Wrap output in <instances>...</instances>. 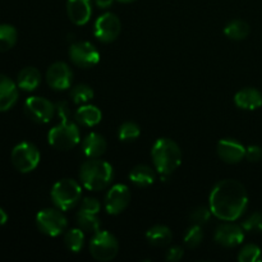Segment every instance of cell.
Returning a JSON list of instances; mask_svg holds the SVG:
<instances>
[{
	"label": "cell",
	"mask_w": 262,
	"mask_h": 262,
	"mask_svg": "<svg viewBox=\"0 0 262 262\" xmlns=\"http://www.w3.org/2000/svg\"><path fill=\"white\" fill-rule=\"evenodd\" d=\"M183 250H182L181 247H178V246H176V247H171L170 250L166 252V260L168 261H179L182 257H183Z\"/></svg>",
	"instance_id": "obj_36"
},
{
	"label": "cell",
	"mask_w": 262,
	"mask_h": 262,
	"mask_svg": "<svg viewBox=\"0 0 262 262\" xmlns=\"http://www.w3.org/2000/svg\"><path fill=\"white\" fill-rule=\"evenodd\" d=\"M130 201V191L125 184H115L105 197V210L110 215H118L127 209Z\"/></svg>",
	"instance_id": "obj_12"
},
{
	"label": "cell",
	"mask_w": 262,
	"mask_h": 262,
	"mask_svg": "<svg viewBox=\"0 0 262 262\" xmlns=\"http://www.w3.org/2000/svg\"><path fill=\"white\" fill-rule=\"evenodd\" d=\"M119 251V243L117 238L106 230H99L95 233L90 242V253L97 261H112Z\"/></svg>",
	"instance_id": "obj_6"
},
{
	"label": "cell",
	"mask_w": 262,
	"mask_h": 262,
	"mask_svg": "<svg viewBox=\"0 0 262 262\" xmlns=\"http://www.w3.org/2000/svg\"><path fill=\"white\" fill-rule=\"evenodd\" d=\"M7 220H8L7 212H5L4 210H3L2 207H0V225H4L5 223H7Z\"/></svg>",
	"instance_id": "obj_38"
},
{
	"label": "cell",
	"mask_w": 262,
	"mask_h": 262,
	"mask_svg": "<svg viewBox=\"0 0 262 262\" xmlns=\"http://www.w3.org/2000/svg\"><path fill=\"white\" fill-rule=\"evenodd\" d=\"M107 148L105 138L99 133H90L82 142V151L89 159H97L104 155Z\"/></svg>",
	"instance_id": "obj_19"
},
{
	"label": "cell",
	"mask_w": 262,
	"mask_h": 262,
	"mask_svg": "<svg viewBox=\"0 0 262 262\" xmlns=\"http://www.w3.org/2000/svg\"><path fill=\"white\" fill-rule=\"evenodd\" d=\"M18 100V86L9 77L0 74V113L9 110Z\"/></svg>",
	"instance_id": "obj_17"
},
{
	"label": "cell",
	"mask_w": 262,
	"mask_h": 262,
	"mask_svg": "<svg viewBox=\"0 0 262 262\" xmlns=\"http://www.w3.org/2000/svg\"><path fill=\"white\" fill-rule=\"evenodd\" d=\"M141 129L138 124L133 122H125L118 129V138L123 142H129V141H135L140 137Z\"/></svg>",
	"instance_id": "obj_29"
},
{
	"label": "cell",
	"mask_w": 262,
	"mask_h": 262,
	"mask_svg": "<svg viewBox=\"0 0 262 262\" xmlns=\"http://www.w3.org/2000/svg\"><path fill=\"white\" fill-rule=\"evenodd\" d=\"M250 26L242 19H234L228 23L224 28V33L228 38L234 41L245 40L250 35Z\"/></svg>",
	"instance_id": "obj_24"
},
{
	"label": "cell",
	"mask_w": 262,
	"mask_h": 262,
	"mask_svg": "<svg viewBox=\"0 0 262 262\" xmlns=\"http://www.w3.org/2000/svg\"><path fill=\"white\" fill-rule=\"evenodd\" d=\"M55 105L48 99L40 96H31L25 102V113L31 120L38 124H46L54 118Z\"/></svg>",
	"instance_id": "obj_9"
},
{
	"label": "cell",
	"mask_w": 262,
	"mask_h": 262,
	"mask_svg": "<svg viewBox=\"0 0 262 262\" xmlns=\"http://www.w3.org/2000/svg\"><path fill=\"white\" fill-rule=\"evenodd\" d=\"M36 224L40 232L49 237H58L66 230L67 217L60 210L45 209L41 210L36 216Z\"/></svg>",
	"instance_id": "obj_8"
},
{
	"label": "cell",
	"mask_w": 262,
	"mask_h": 262,
	"mask_svg": "<svg viewBox=\"0 0 262 262\" xmlns=\"http://www.w3.org/2000/svg\"><path fill=\"white\" fill-rule=\"evenodd\" d=\"M113 2H114V0H95V3H96L97 7L102 8V9H106V8H109L110 5L113 4Z\"/></svg>",
	"instance_id": "obj_37"
},
{
	"label": "cell",
	"mask_w": 262,
	"mask_h": 262,
	"mask_svg": "<svg viewBox=\"0 0 262 262\" xmlns=\"http://www.w3.org/2000/svg\"><path fill=\"white\" fill-rule=\"evenodd\" d=\"M71 99L77 105L89 104L94 99V90L87 84H78L71 90Z\"/></svg>",
	"instance_id": "obj_28"
},
{
	"label": "cell",
	"mask_w": 262,
	"mask_h": 262,
	"mask_svg": "<svg viewBox=\"0 0 262 262\" xmlns=\"http://www.w3.org/2000/svg\"><path fill=\"white\" fill-rule=\"evenodd\" d=\"M204 239V232L201 229V225L193 224L184 234V245L189 248H196L201 245Z\"/></svg>",
	"instance_id": "obj_31"
},
{
	"label": "cell",
	"mask_w": 262,
	"mask_h": 262,
	"mask_svg": "<svg viewBox=\"0 0 262 262\" xmlns=\"http://www.w3.org/2000/svg\"><path fill=\"white\" fill-rule=\"evenodd\" d=\"M262 258L261 248L256 245H246L238 253L239 262H258Z\"/></svg>",
	"instance_id": "obj_30"
},
{
	"label": "cell",
	"mask_w": 262,
	"mask_h": 262,
	"mask_svg": "<svg viewBox=\"0 0 262 262\" xmlns=\"http://www.w3.org/2000/svg\"><path fill=\"white\" fill-rule=\"evenodd\" d=\"M67 13L72 23L77 26H84L89 23L92 14L91 0H68Z\"/></svg>",
	"instance_id": "obj_16"
},
{
	"label": "cell",
	"mask_w": 262,
	"mask_h": 262,
	"mask_svg": "<svg viewBox=\"0 0 262 262\" xmlns=\"http://www.w3.org/2000/svg\"><path fill=\"white\" fill-rule=\"evenodd\" d=\"M81 196L82 188L74 179H60L51 188V200L61 211H67L76 206Z\"/></svg>",
	"instance_id": "obj_5"
},
{
	"label": "cell",
	"mask_w": 262,
	"mask_h": 262,
	"mask_svg": "<svg viewBox=\"0 0 262 262\" xmlns=\"http://www.w3.org/2000/svg\"><path fill=\"white\" fill-rule=\"evenodd\" d=\"M101 209V205L94 197H86L82 201L81 206H79V212H86V214H95L97 215Z\"/></svg>",
	"instance_id": "obj_34"
},
{
	"label": "cell",
	"mask_w": 262,
	"mask_h": 262,
	"mask_svg": "<svg viewBox=\"0 0 262 262\" xmlns=\"http://www.w3.org/2000/svg\"><path fill=\"white\" fill-rule=\"evenodd\" d=\"M246 159L251 163H257L262 160V148L257 145H251L246 148Z\"/></svg>",
	"instance_id": "obj_35"
},
{
	"label": "cell",
	"mask_w": 262,
	"mask_h": 262,
	"mask_svg": "<svg viewBox=\"0 0 262 262\" xmlns=\"http://www.w3.org/2000/svg\"><path fill=\"white\" fill-rule=\"evenodd\" d=\"M117 2L123 3V4H128V3H132V2H135V0H117Z\"/></svg>",
	"instance_id": "obj_39"
},
{
	"label": "cell",
	"mask_w": 262,
	"mask_h": 262,
	"mask_svg": "<svg viewBox=\"0 0 262 262\" xmlns=\"http://www.w3.org/2000/svg\"><path fill=\"white\" fill-rule=\"evenodd\" d=\"M248 194L245 186L234 179H224L215 184L209 197L212 215L223 222H235L245 214Z\"/></svg>",
	"instance_id": "obj_1"
},
{
	"label": "cell",
	"mask_w": 262,
	"mask_h": 262,
	"mask_svg": "<svg viewBox=\"0 0 262 262\" xmlns=\"http://www.w3.org/2000/svg\"><path fill=\"white\" fill-rule=\"evenodd\" d=\"M64 243L71 252L78 253L84 243V233L81 228H73L64 235Z\"/></svg>",
	"instance_id": "obj_25"
},
{
	"label": "cell",
	"mask_w": 262,
	"mask_h": 262,
	"mask_svg": "<svg viewBox=\"0 0 262 262\" xmlns=\"http://www.w3.org/2000/svg\"><path fill=\"white\" fill-rule=\"evenodd\" d=\"M69 58L81 68H91L96 66L100 60V54L97 49L89 41H79L72 43L69 48Z\"/></svg>",
	"instance_id": "obj_11"
},
{
	"label": "cell",
	"mask_w": 262,
	"mask_h": 262,
	"mask_svg": "<svg viewBox=\"0 0 262 262\" xmlns=\"http://www.w3.org/2000/svg\"><path fill=\"white\" fill-rule=\"evenodd\" d=\"M129 181L135 186L145 188L155 182V171L148 165H137L129 173Z\"/></svg>",
	"instance_id": "obj_23"
},
{
	"label": "cell",
	"mask_w": 262,
	"mask_h": 262,
	"mask_svg": "<svg viewBox=\"0 0 262 262\" xmlns=\"http://www.w3.org/2000/svg\"><path fill=\"white\" fill-rule=\"evenodd\" d=\"M74 119L83 127H95L102 119L101 110L91 104H84L79 106L74 113Z\"/></svg>",
	"instance_id": "obj_20"
},
{
	"label": "cell",
	"mask_w": 262,
	"mask_h": 262,
	"mask_svg": "<svg viewBox=\"0 0 262 262\" xmlns=\"http://www.w3.org/2000/svg\"><path fill=\"white\" fill-rule=\"evenodd\" d=\"M234 102L239 109L256 110L262 106V94L258 90L247 87L235 94Z\"/></svg>",
	"instance_id": "obj_18"
},
{
	"label": "cell",
	"mask_w": 262,
	"mask_h": 262,
	"mask_svg": "<svg viewBox=\"0 0 262 262\" xmlns=\"http://www.w3.org/2000/svg\"><path fill=\"white\" fill-rule=\"evenodd\" d=\"M56 113L60 118V123L50 129L48 135V141L54 148L60 151H68L76 147L81 141L78 125L69 120L71 112L66 101H60L55 105Z\"/></svg>",
	"instance_id": "obj_2"
},
{
	"label": "cell",
	"mask_w": 262,
	"mask_h": 262,
	"mask_svg": "<svg viewBox=\"0 0 262 262\" xmlns=\"http://www.w3.org/2000/svg\"><path fill=\"white\" fill-rule=\"evenodd\" d=\"M216 150L219 158L227 164H238L246 158V147L233 138L220 140Z\"/></svg>",
	"instance_id": "obj_15"
},
{
	"label": "cell",
	"mask_w": 262,
	"mask_h": 262,
	"mask_svg": "<svg viewBox=\"0 0 262 262\" xmlns=\"http://www.w3.org/2000/svg\"><path fill=\"white\" fill-rule=\"evenodd\" d=\"M73 78V72L64 61H56L49 67L46 72V81L51 89L56 91H64L69 89Z\"/></svg>",
	"instance_id": "obj_13"
},
{
	"label": "cell",
	"mask_w": 262,
	"mask_h": 262,
	"mask_svg": "<svg viewBox=\"0 0 262 262\" xmlns=\"http://www.w3.org/2000/svg\"><path fill=\"white\" fill-rule=\"evenodd\" d=\"M211 210H210V207L207 209V207H197L196 210H194L193 212H192L191 215V219H192V223L193 224H197V225H202V224H206L207 222L210 220V217H211Z\"/></svg>",
	"instance_id": "obj_33"
},
{
	"label": "cell",
	"mask_w": 262,
	"mask_h": 262,
	"mask_svg": "<svg viewBox=\"0 0 262 262\" xmlns=\"http://www.w3.org/2000/svg\"><path fill=\"white\" fill-rule=\"evenodd\" d=\"M154 165L160 174L161 181H166L182 164V151L170 138H159L151 150Z\"/></svg>",
	"instance_id": "obj_3"
},
{
	"label": "cell",
	"mask_w": 262,
	"mask_h": 262,
	"mask_svg": "<svg viewBox=\"0 0 262 262\" xmlns=\"http://www.w3.org/2000/svg\"><path fill=\"white\" fill-rule=\"evenodd\" d=\"M215 241L223 247L233 248L242 245L245 241V229L242 225L233 224V223H225L216 229L215 233Z\"/></svg>",
	"instance_id": "obj_14"
},
{
	"label": "cell",
	"mask_w": 262,
	"mask_h": 262,
	"mask_svg": "<svg viewBox=\"0 0 262 262\" xmlns=\"http://www.w3.org/2000/svg\"><path fill=\"white\" fill-rule=\"evenodd\" d=\"M146 239L155 247H164L171 242L173 234L165 225H155L146 232Z\"/></svg>",
	"instance_id": "obj_22"
},
{
	"label": "cell",
	"mask_w": 262,
	"mask_h": 262,
	"mask_svg": "<svg viewBox=\"0 0 262 262\" xmlns=\"http://www.w3.org/2000/svg\"><path fill=\"white\" fill-rule=\"evenodd\" d=\"M41 83V73L33 67H27L19 72L17 78L18 89L23 91H35Z\"/></svg>",
	"instance_id": "obj_21"
},
{
	"label": "cell",
	"mask_w": 262,
	"mask_h": 262,
	"mask_svg": "<svg viewBox=\"0 0 262 262\" xmlns=\"http://www.w3.org/2000/svg\"><path fill=\"white\" fill-rule=\"evenodd\" d=\"M114 170L107 161L90 159L84 161L79 169V178L84 188L89 191H101L113 181Z\"/></svg>",
	"instance_id": "obj_4"
},
{
	"label": "cell",
	"mask_w": 262,
	"mask_h": 262,
	"mask_svg": "<svg viewBox=\"0 0 262 262\" xmlns=\"http://www.w3.org/2000/svg\"><path fill=\"white\" fill-rule=\"evenodd\" d=\"M242 228L246 232L261 233L262 232V212H253L242 223Z\"/></svg>",
	"instance_id": "obj_32"
},
{
	"label": "cell",
	"mask_w": 262,
	"mask_h": 262,
	"mask_svg": "<svg viewBox=\"0 0 262 262\" xmlns=\"http://www.w3.org/2000/svg\"><path fill=\"white\" fill-rule=\"evenodd\" d=\"M77 223H78V227L81 228L83 232L89 233H97L101 227V223L100 219L97 217V215L95 214H86V212H79L77 214Z\"/></svg>",
	"instance_id": "obj_27"
},
{
	"label": "cell",
	"mask_w": 262,
	"mask_h": 262,
	"mask_svg": "<svg viewBox=\"0 0 262 262\" xmlns=\"http://www.w3.org/2000/svg\"><path fill=\"white\" fill-rule=\"evenodd\" d=\"M18 33L13 26L0 25V51L10 50L17 42Z\"/></svg>",
	"instance_id": "obj_26"
},
{
	"label": "cell",
	"mask_w": 262,
	"mask_h": 262,
	"mask_svg": "<svg viewBox=\"0 0 262 262\" xmlns=\"http://www.w3.org/2000/svg\"><path fill=\"white\" fill-rule=\"evenodd\" d=\"M40 151L33 143L20 142L13 148L12 163L20 173H30L40 164Z\"/></svg>",
	"instance_id": "obj_7"
},
{
	"label": "cell",
	"mask_w": 262,
	"mask_h": 262,
	"mask_svg": "<svg viewBox=\"0 0 262 262\" xmlns=\"http://www.w3.org/2000/svg\"><path fill=\"white\" fill-rule=\"evenodd\" d=\"M122 31L120 19L114 13H104L96 19L94 26V35L99 41L105 43L113 42Z\"/></svg>",
	"instance_id": "obj_10"
}]
</instances>
